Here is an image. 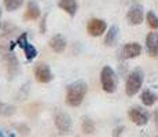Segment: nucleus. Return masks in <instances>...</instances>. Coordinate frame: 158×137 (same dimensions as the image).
I'll return each mask as SVG.
<instances>
[{
    "mask_svg": "<svg viewBox=\"0 0 158 137\" xmlns=\"http://www.w3.org/2000/svg\"><path fill=\"white\" fill-rule=\"evenodd\" d=\"M88 92V87L84 81H76L66 88V104L70 107H78L84 102Z\"/></svg>",
    "mask_w": 158,
    "mask_h": 137,
    "instance_id": "1",
    "label": "nucleus"
},
{
    "mask_svg": "<svg viewBox=\"0 0 158 137\" xmlns=\"http://www.w3.org/2000/svg\"><path fill=\"white\" fill-rule=\"evenodd\" d=\"M144 81V74L140 69H135L132 73L128 75L125 82V93L128 96H135L136 93L140 91L142 85Z\"/></svg>",
    "mask_w": 158,
    "mask_h": 137,
    "instance_id": "2",
    "label": "nucleus"
},
{
    "mask_svg": "<svg viewBox=\"0 0 158 137\" xmlns=\"http://www.w3.org/2000/svg\"><path fill=\"white\" fill-rule=\"evenodd\" d=\"M101 85L106 93H114L117 89L118 80L117 74L110 66H105L101 71Z\"/></svg>",
    "mask_w": 158,
    "mask_h": 137,
    "instance_id": "3",
    "label": "nucleus"
},
{
    "mask_svg": "<svg viewBox=\"0 0 158 137\" xmlns=\"http://www.w3.org/2000/svg\"><path fill=\"white\" fill-rule=\"evenodd\" d=\"M54 122H55V126L59 135L66 136L72 132V118L68 112L56 110L55 115H54Z\"/></svg>",
    "mask_w": 158,
    "mask_h": 137,
    "instance_id": "4",
    "label": "nucleus"
},
{
    "mask_svg": "<svg viewBox=\"0 0 158 137\" xmlns=\"http://www.w3.org/2000/svg\"><path fill=\"white\" fill-rule=\"evenodd\" d=\"M0 51H2L3 54V58H4V62H6V66H7V71H8V75H10V78H14L15 75L18 74V71H19V63H18L17 58H15V55L13 51L7 47H3V45H0Z\"/></svg>",
    "mask_w": 158,
    "mask_h": 137,
    "instance_id": "5",
    "label": "nucleus"
},
{
    "mask_svg": "<svg viewBox=\"0 0 158 137\" xmlns=\"http://www.w3.org/2000/svg\"><path fill=\"white\" fill-rule=\"evenodd\" d=\"M107 29V23L99 18H92L87 23V32L91 37H101Z\"/></svg>",
    "mask_w": 158,
    "mask_h": 137,
    "instance_id": "6",
    "label": "nucleus"
},
{
    "mask_svg": "<svg viewBox=\"0 0 158 137\" xmlns=\"http://www.w3.org/2000/svg\"><path fill=\"white\" fill-rule=\"evenodd\" d=\"M128 117L135 125H138V126H144V125L148 122L150 115H148V112L146 111V110H143V108L133 107V108H131L128 111Z\"/></svg>",
    "mask_w": 158,
    "mask_h": 137,
    "instance_id": "7",
    "label": "nucleus"
},
{
    "mask_svg": "<svg viewBox=\"0 0 158 137\" xmlns=\"http://www.w3.org/2000/svg\"><path fill=\"white\" fill-rule=\"evenodd\" d=\"M35 78L40 84H48V82L52 81L54 75L51 73L50 66L45 65V63H39L35 69Z\"/></svg>",
    "mask_w": 158,
    "mask_h": 137,
    "instance_id": "8",
    "label": "nucleus"
},
{
    "mask_svg": "<svg viewBox=\"0 0 158 137\" xmlns=\"http://www.w3.org/2000/svg\"><path fill=\"white\" fill-rule=\"evenodd\" d=\"M142 54V45L139 42H128L121 50V58L123 59H133Z\"/></svg>",
    "mask_w": 158,
    "mask_h": 137,
    "instance_id": "9",
    "label": "nucleus"
},
{
    "mask_svg": "<svg viewBox=\"0 0 158 137\" xmlns=\"http://www.w3.org/2000/svg\"><path fill=\"white\" fill-rule=\"evenodd\" d=\"M127 19L131 25L136 26V25H140L143 22V8L140 6H132L129 8L128 14H127Z\"/></svg>",
    "mask_w": 158,
    "mask_h": 137,
    "instance_id": "10",
    "label": "nucleus"
},
{
    "mask_svg": "<svg viewBox=\"0 0 158 137\" xmlns=\"http://www.w3.org/2000/svg\"><path fill=\"white\" fill-rule=\"evenodd\" d=\"M146 50L147 54L153 58L158 56V34L154 32L148 33L146 37Z\"/></svg>",
    "mask_w": 158,
    "mask_h": 137,
    "instance_id": "11",
    "label": "nucleus"
},
{
    "mask_svg": "<svg viewBox=\"0 0 158 137\" xmlns=\"http://www.w3.org/2000/svg\"><path fill=\"white\" fill-rule=\"evenodd\" d=\"M41 14V10L39 7L36 0H28L26 4V11H25V19L26 21H36Z\"/></svg>",
    "mask_w": 158,
    "mask_h": 137,
    "instance_id": "12",
    "label": "nucleus"
},
{
    "mask_svg": "<svg viewBox=\"0 0 158 137\" xmlns=\"http://www.w3.org/2000/svg\"><path fill=\"white\" fill-rule=\"evenodd\" d=\"M48 44H50L51 50L56 54H62L66 50V38L62 37L60 34H55L54 37H51Z\"/></svg>",
    "mask_w": 158,
    "mask_h": 137,
    "instance_id": "13",
    "label": "nucleus"
},
{
    "mask_svg": "<svg viewBox=\"0 0 158 137\" xmlns=\"http://www.w3.org/2000/svg\"><path fill=\"white\" fill-rule=\"evenodd\" d=\"M58 7L62 8L68 15L74 17L76 13H77L78 4H77V0H59L58 2Z\"/></svg>",
    "mask_w": 158,
    "mask_h": 137,
    "instance_id": "14",
    "label": "nucleus"
},
{
    "mask_svg": "<svg viewBox=\"0 0 158 137\" xmlns=\"http://www.w3.org/2000/svg\"><path fill=\"white\" fill-rule=\"evenodd\" d=\"M118 34H120L118 26L117 25L110 26V29L107 30V33H106V36H105V45L106 47H113L118 40Z\"/></svg>",
    "mask_w": 158,
    "mask_h": 137,
    "instance_id": "15",
    "label": "nucleus"
},
{
    "mask_svg": "<svg viewBox=\"0 0 158 137\" xmlns=\"http://www.w3.org/2000/svg\"><path fill=\"white\" fill-rule=\"evenodd\" d=\"M140 99H142V103H143L144 106H147V107H151V106L156 104V102L158 100V96L154 92H151V91L146 89V91L142 92Z\"/></svg>",
    "mask_w": 158,
    "mask_h": 137,
    "instance_id": "16",
    "label": "nucleus"
},
{
    "mask_svg": "<svg viewBox=\"0 0 158 137\" xmlns=\"http://www.w3.org/2000/svg\"><path fill=\"white\" fill-rule=\"evenodd\" d=\"M81 130H83L84 135H94V132H95V122L91 118L84 117L83 122H81Z\"/></svg>",
    "mask_w": 158,
    "mask_h": 137,
    "instance_id": "17",
    "label": "nucleus"
},
{
    "mask_svg": "<svg viewBox=\"0 0 158 137\" xmlns=\"http://www.w3.org/2000/svg\"><path fill=\"white\" fill-rule=\"evenodd\" d=\"M22 51H23V54H25V56H26V59L28 60H33L39 54L37 50H36V47L33 44H30L29 41L22 47Z\"/></svg>",
    "mask_w": 158,
    "mask_h": 137,
    "instance_id": "18",
    "label": "nucleus"
},
{
    "mask_svg": "<svg viewBox=\"0 0 158 137\" xmlns=\"http://www.w3.org/2000/svg\"><path fill=\"white\" fill-rule=\"evenodd\" d=\"M3 4H4L6 10L13 13V11H17L23 4V0H3Z\"/></svg>",
    "mask_w": 158,
    "mask_h": 137,
    "instance_id": "19",
    "label": "nucleus"
},
{
    "mask_svg": "<svg viewBox=\"0 0 158 137\" xmlns=\"http://www.w3.org/2000/svg\"><path fill=\"white\" fill-rule=\"evenodd\" d=\"M15 112V107L10 104H6V103L0 102V115H4V117H11Z\"/></svg>",
    "mask_w": 158,
    "mask_h": 137,
    "instance_id": "20",
    "label": "nucleus"
},
{
    "mask_svg": "<svg viewBox=\"0 0 158 137\" xmlns=\"http://www.w3.org/2000/svg\"><path fill=\"white\" fill-rule=\"evenodd\" d=\"M146 19H147V23L151 29H157L158 27V17L153 11H148L147 15H146Z\"/></svg>",
    "mask_w": 158,
    "mask_h": 137,
    "instance_id": "21",
    "label": "nucleus"
},
{
    "mask_svg": "<svg viewBox=\"0 0 158 137\" xmlns=\"http://www.w3.org/2000/svg\"><path fill=\"white\" fill-rule=\"evenodd\" d=\"M28 42V33H22V34L18 37V40H17V45L19 48H22L23 45Z\"/></svg>",
    "mask_w": 158,
    "mask_h": 137,
    "instance_id": "22",
    "label": "nucleus"
},
{
    "mask_svg": "<svg viewBox=\"0 0 158 137\" xmlns=\"http://www.w3.org/2000/svg\"><path fill=\"white\" fill-rule=\"evenodd\" d=\"M47 15H44L43 17V19H41V22H40V32L41 33H45V30H47Z\"/></svg>",
    "mask_w": 158,
    "mask_h": 137,
    "instance_id": "23",
    "label": "nucleus"
},
{
    "mask_svg": "<svg viewBox=\"0 0 158 137\" xmlns=\"http://www.w3.org/2000/svg\"><path fill=\"white\" fill-rule=\"evenodd\" d=\"M123 130H124V126L115 127V129L113 130V136H121V135H123Z\"/></svg>",
    "mask_w": 158,
    "mask_h": 137,
    "instance_id": "24",
    "label": "nucleus"
},
{
    "mask_svg": "<svg viewBox=\"0 0 158 137\" xmlns=\"http://www.w3.org/2000/svg\"><path fill=\"white\" fill-rule=\"evenodd\" d=\"M154 122H156V126L158 129V110H156V112H154Z\"/></svg>",
    "mask_w": 158,
    "mask_h": 137,
    "instance_id": "25",
    "label": "nucleus"
},
{
    "mask_svg": "<svg viewBox=\"0 0 158 137\" xmlns=\"http://www.w3.org/2000/svg\"><path fill=\"white\" fill-rule=\"evenodd\" d=\"M0 27H2V8H0Z\"/></svg>",
    "mask_w": 158,
    "mask_h": 137,
    "instance_id": "26",
    "label": "nucleus"
}]
</instances>
